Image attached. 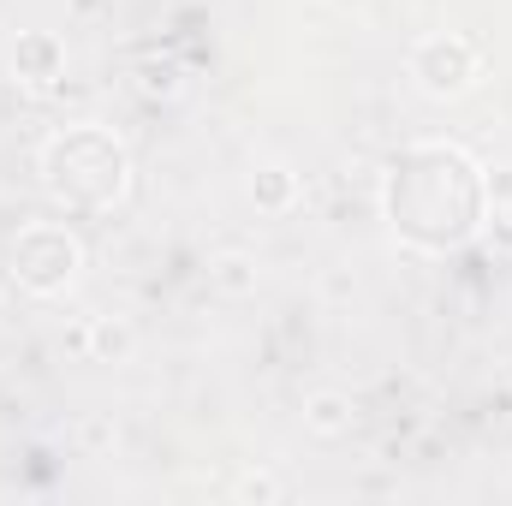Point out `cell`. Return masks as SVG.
Instances as JSON below:
<instances>
[{"instance_id":"2","label":"cell","mask_w":512,"mask_h":506,"mask_svg":"<svg viewBox=\"0 0 512 506\" xmlns=\"http://www.w3.org/2000/svg\"><path fill=\"white\" fill-rule=\"evenodd\" d=\"M340 399H316V429H340Z\"/></svg>"},{"instance_id":"1","label":"cell","mask_w":512,"mask_h":506,"mask_svg":"<svg viewBox=\"0 0 512 506\" xmlns=\"http://www.w3.org/2000/svg\"><path fill=\"white\" fill-rule=\"evenodd\" d=\"M411 72L423 78V90H435V96H453V90H465V84H471V72H477V54H471V42H459V36H429V42H417V54H411Z\"/></svg>"}]
</instances>
